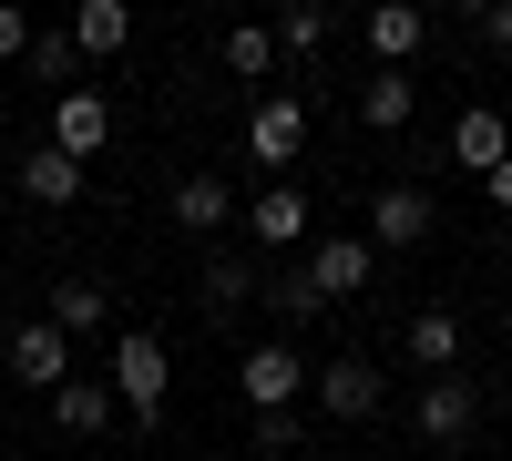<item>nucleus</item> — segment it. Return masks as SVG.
Listing matches in <instances>:
<instances>
[{
  "instance_id": "nucleus-20",
  "label": "nucleus",
  "mask_w": 512,
  "mask_h": 461,
  "mask_svg": "<svg viewBox=\"0 0 512 461\" xmlns=\"http://www.w3.org/2000/svg\"><path fill=\"white\" fill-rule=\"evenodd\" d=\"M226 72H246V82L277 72V31H267V21H236V31H226Z\"/></svg>"
},
{
  "instance_id": "nucleus-21",
  "label": "nucleus",
  "mask_w": 512,
  "mask_h": 461,
  "mask_svg": "<svg viewBox=\"0 0 512 461\" xmlns=\"http://www.w3.org/2000/svg\"><path fill=\"white\" fill-rule=\"evenodd\" d=\"M256 298V267L246 257H205V308H246Z\"/></svg>"
},
{
  "instance_id": "nucleus-7",
  "label": "nucleus",
  "mask_w": 512,
  "mask_h": 461,
  "mask_svg": "<svg viewBox=\"0 0 512 461\" xmlns=\"http://www.w3.org/2000/svg\"><path fill=\"white\" fill-rule=\"evenodd\" d=\"M308 390H318L328 421H369V410H379V369H369V359H318Z\"/></svg>"
},
{
  "instance_id": "nucleus-6",
  "label": "nucleus",
  "mask_w": 512,
  "mask_h": 461,
  "mask_svg": "<svg viewBox=\"0 0 512 461\" xmlns=\"http://www.w3.org/2000/svg\"><path fill=\"white\" fill-rule=\"evenodd\" d=\"M246 154H256V164H297V154H308V103H297V93H267V103L246 113Z\"/></svg>"
},
{
  "instance_id": "nucleus-9",
  "label": "nucleus",
  "mask_w": 512,
  "mask_h": 461,
  "mask_svg": "<svg viewBox=\"0 0 512 461\" xmlns=\"http://www.w3.org/2000/svg\"><path fill=\"white\" fill-rule=\"evenodd\" d=\"M420 41H431V11H420V0H379V11H369V52H379V72H410Z\"/></svg>"
},
{
  "instance_id": "nucleus-15",
  "label": "nucleus",
  "mask_w": 512,
  "mask_h": 461,
  "mask_svg": "<svg viewBox=\"0 0 512 461\" xmlns=\"http://www.w3.org/2000/svg\"><path fill=\"white\" fill-rule=\"evenodd\" d=\"M246 236H256V246H297V236H308V195H297V185H267V195L246 205Z\"/></svg>"
},
{
  "instance_id": "nucleus-25",
  "label": "nucleus",
  "mask_w": 512,
  "mask_h": 461,
  "mask_svg": "<svg viewBox=\"0 0 512 461\" xmlns=\"http://www.w3.org/2000/svg\"><path fill=\"white\" fill-rule=\"evenodd\" d=\"M256 287L277 298V318H318V287H308V277H256Z\"/></svg>"
},
{
  "instance_id": "nucleus-17",
  "label": "nucleus",
  "mask_w": 512,
  "mask_h": 461,
  "mask_svg": "<svg viewBox=\"0 0 512 461\" xmlns=\"http://www.w3.org/2000/svg\"><path fill=\"white\" fill-rule=\"evenodd\" d=\"M410 103H420V82H410V72H369V82H359V123H369V134H400Z\"/></svg>"
},
{
  "instance_id": "nucleus-14",
  "label": "nucleus",
  "mask_w": 512,
  "mask_h": 461,
  "mask_svg": "<svg viewBox=\"0 0 512 461\" xmlns=\"http://www.w3.org/2000/svg\"><path fill=\"white\" fill-rule=\"evenodd\" d=\"M123 41H134V11H123V0H82L72 11V52L82 62H113Z\"/></svg>"
},
{
  "instance_id": "nucleus-11",
  "label": "nucleus",
  "mask_w": 512,
  "mask_h": 461,
  "mask_svg": "<svg viewBox=\"0 0 512 461\" xmlns=\"http://www.w3.org/2000/svg\"><path fill=\"white\" fill-rule=\"evenodd\" d=\"M502 154H512V123H502L492 103H472V113L451 123V164H472V175H492Z\"/></svg>"
},
{
  "instance_id": "nucleus-4",
  "label": "nucleus",
  "mask_w": 512,
  "mask_h": 461,
  "mask_svg": "<svg viewBox=\"0 0 512 461\" xmlns=\"http://www.w3.org/2000/svg\"><path fill=\"white\" fill-rule=\"evenodd\" d=\"M0 359H11V380H21V390H41V400H52V390L72 380V339H62L52 318H31V328H11V349H0Z\"/></svg>"
},
{
  "instance_id": "nucleus-28",
  "label": "nucleus",
  "mask_w": 512,
  "mask_h": 461,
  "mask_svg": "<svg viewBox=\"0 0 512 461\" xmlns=\"http://www.w3.org/2000/svg\"><path fill=\"white\" fill-rule=\"evenodd\" d=\"M482 185H492V205H502V216H512V154L492 164V175H482Z\"/></svg>"
},
{
  "instance_id": "nucleus-1",
  "label": "nucleus",
  "mask_w": 512,
  "mask_h": 461,
  "mask_svg": "<svg viewBox=\"0 0 512 461\" xmlns=\"http://www.w3.org/2000/svg\"><path fill=\"white\" fill-rule=\"evenodd\" d=\"M164 390H175V359H164L154 328H123L113 339V400H123V421H164Z\"/></svg>"
},
{
  "instance_id": "nucleus-18",
  "label": "nucleus",
  "mask_w": 512,
  "mask_h": 461,
  "mask_svg": "<svg viewBox=\"0 0 512 461\" xmlns=\"http://www.w3.org/2000/svg\"><path fill=\"white\" fill-rule=\"evenodd\" d=\"M410 359L431 369V380L461 369V318H451V308H420V318H410Z\"/></svg>"
},
{
  "instance_id": "nucleus-26",
  "label": "nucleus",
  "mask_w": 512,
  "mask_h": 461,
  "mask_svg": "<svg viewBox=\"0 0 512 461\" xmlns=\"http://www.w3.org/2000/svg\"><path fill=\"white\" fill-rule=\"evenodd\" d=\"M472 41H492V52H512V0H472Z\"/></svg>"
},
{
  "instance_id": "nucleus-29",
  "label": "nucleus",
  "mask_w": 512,
  "mask_h": 461,
  "mask_svg": "<svg viewBox=\"0 0 512 461\" xmlns=\"http://www.w3.org/2000/svg\"><path fill=\"white\" fill-rule=\"evenodd\" d=\"M195 461H226V451H195Z\"/></svg>"
},
{
  "instance_id": "nucleus-16",
  "label": "nucleus",
  "mask_w": 512,
  "mask_h": 461,
  "mask_svg": "<svg viewBox=\"0 0 512 461\" xmlns=\"http://www.w3.org/2000/svg\"><path fill=\"white\" fill-rule=\"evenodd\" d=\"M226 216H236V185H226V175H185V185H175V226H185V236H216Z\"/></svg>"
},
{
  "instance_id": "nucleus-19",
  "label": "nucleus",
  "mask_w": 512,
  "mask_h": 461,
  "mask_svg": "<svg viewBox=\"0 0 512 461\" xmlns=\"http://www.w3.org/2000/svg\"><path fill=\"white\" fill-rule=\"evenodd\" d=\"M103 318H113V298H103L93 277H62L52 287V328H62V339H82V328H103Z\"/></svg>"
},
{
  "instance_id": "nucleus-13",
  "label": "nucleus",
  "mask_w": 512,
  "mask_h": 461,
  "mask_svg": "<svg viewBox=\"0 0 512 461\" xmlns=\"http://www.w3.org/2000/svg\"><path fill=\"white\" fill-rule=\"evenodd\" d=\"M21 195H31V205H82V164H72L62 144H31V154H21Z\"/></svg>"
},
{
  "instance_id": "nucleus-23",
  "label": "nucleus",
  "mask_w": 512,
  "mask_h": 461,
  "mask_svg": "<svg viewBox=\"0 0 512 461\" xmlns=\"http://www.w3.org/2000/svg\"><path fill=\"white\" fill-rule=\"evenodd\" d=\"M318 41H328V11H308V0H297V11L277 21V52H318Z\"/></svg>"
},
{
  "instance_id": "nucleus-31",
  "label": "nucleus",
  "mask_w": 512,
  "mask_h": 461,
  "mask_svg": "<svg viewBox=\"0 0 512 461\" xmlns=\"http://www.w3.org/2000/svg\"><path fill=\"white\" fill-rule=\"evenodd\" d=\"M502 123H512V113H502Z\"/></svg>"
},
{
  "instance_id": "nucleus-24",
  "label": "nucleus",
  "mask_w": 512,
  "mask_h": 461,
  "mask_svg": "<svg viewBox=\"0 0 512 461\" xmlns=\"http://www.w3.org/2000/svg\"><path fill=\"white\" fill-rule=\"evenodd\" d=\"M256 441H267L277 461H308V431H297V410H267V421H256Z\"/></svg>"
},
{
  "instance_id": "nucleus-22",
  "label": "nucleus",
  "mask_w": 512,
  "mask_h": 461,
  "mask_svg": "<svg viewBox=\"0 0 512 461\" xmlns=\"http://www.w3.org/2000/svg\"><path fill=\"white\" fill-rule=\"evenodd\" d=\"M72 62H82L72 31H31V72H41V82H72Z\"/></svg>"
},
{
  "instance_id": "nucleus-12",
  "label": "nucleus",
  "mask_w": 512,
  "mask_h": 461,
  "mask_svg": "<svg viewBox=\"0 0 512 461\" xmlns=\"http://www.w3.org/2000/svg\"><path fill=\"white\" fill-rule=\"evenodd\" d=\"M52 421L93 441V431H113V421H123V400H113V380H62V390H52Z\"/></svg>"
},
{
  "instance_id": "nucleus-10",
  "label": "nucleus",
  "mask_w": 512,
  "mask_h": 461,
  "mask_svg": "<svg viewBox=\"0 0 512 461\" xmlns=\"http://www.w3.org/2000/svg\"><path fill=\"white\" fill-rule=\"evenodd\" d=\"M420 236H431V195L420 185H379L369 195V246L390 257V246H420Z\"/></svg>"
},
{
  "instance_id": "nucleus-8",
  "label": "nucleus",
  "mask_w": 512,
  "mask_h": 461,
  "mask_svg": "<svg viewBox=\"0 0 512 461\" xmlns=\"http://www.w3.org/2000/svg\"><path fill=\"white\" fill-rule=\"evenodd\" d=\"M52 144H62L72 164H93V154L113 144V103L93 93V82H82V93H62V103H52Z\"/></svg>"
},
{
  "instance_id": "nucleus-3",
  "label": "nucleus",
  "mask_w": 512,
  "mask_h": 461,
  "mask_svg": "<svg viewBox=\"0 0 512 461\" xmlns=\"http://www.w3.org/2000/svg\"><path fill=\"white\" fill-rule=\"evenodd\" d=\"M236 390H246V410L267 421V410H287L297 390H308V359H297L287 339H256L246 359H236Z\"/></svg>"
},
{
  "instance_id": "nucleus-2",
  "label": "nucleus",
  "mask_w": 512,
  "mask_h": 461,
  "mask_svg": "<svg viewBox=\"0 0 512 461\" xmlns=\"http://www.w3.org/2000/svg\"><path fill=\"white\" fill-rule=\"evenodd\" d=\"M472 421H482V380L472 369H441V380L410 390V431L420 441H472Z\"/></svg>"
},
{
  "instance_id": "nucleus-30",
  "label": "nucleus",
  "mask_w": 512,
  "mask_h": 461,
  "mask_svg": "<svg viewBox=\"0 0 512 461\" xmlns=\"http://www.w3.org/2000/svg\"><path fill=\"white\" fill-rule=\"evenodd\" d=\"M308 461H328V451H308Z\"/></svg>"
},
{
  "instance_id": "nucleus-5",
  "label": "nucleus",
  "mask_w": 512,
  "mask_h": 461,
  "mask_svg": "<svg viewBox=\"0 0 512 461\" xmlns=\"http://www.w3.org/2000/svg\"><path fill=\"white\" fill-rule=\"evenodd\" d=\"M297 277L318 287V308H328V298H359V287L379 277V246H369V236H328V246H308V267H297Z\"/></svg>"
},
{
  "instance_id": "nucleus-27",
  "label": "nucleus",
  "mask_w": 512,
  "mask_h": 461,
  "mask_svg": "<svg viewBox=\"0 0 512 461\" xmlns=\"http://www.w3.org/2000/svg\"><path fill=\"white\" fill-rule=\"evenodd\" d=\"M0 62H31V21L11 11V0H0Z\"/></svg>"
}]
</instances>
